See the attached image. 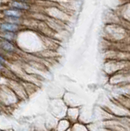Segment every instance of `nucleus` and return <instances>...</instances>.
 I'll use <instances>...</instances> for the list:
<instances>
[{
	"label": "nucleus",
	"instance_id": "20e7f679",
	"mask_svg": "<svg viewBox=\"0 0 130 131\" xmlns=\"http://www.w3.org/2000/svg\"><path fill=\"white\" fill-rule=\"evenodd\" d=\"M25 30L24 26L21 25H17L7 21L5 20L0 19V32L3 31H11L16 33H21Z\"/></svg>",
	"mask_w": 130,
	"mask_h": 131
},
{
	"label": "nucleus",
	"instance_id": "423d86ee",
	"mask_svg": "<svg viewBox=\"0 0 130 131\" xmlns=\"http://www.w3.org/2000/svg\"><path fill=\"white\" fill-rule=\"evenodd\" d=\"M7 62H8V57H7L5 54H3L2 52H0V63L7 66Z\"/></svg>",
	"mask_w": 130,
	"mask_h": 131
},
{
	"label": "nucleus",
	"instance_id": "0eeeda50",
	"mask_svg": "<svg viewBox=\"0 0 130 131\" xmlns=\"http://www.w3.org/2000/svg\"><path fill=\"white\" fill-rule=\"evenodd\" d=\"M6 69H7V66L3 65L2 63H0V73L4 72L6 71Z\"/></svg>",
	"mask_w": 130,
	"mask_h": 131
},
{
	"label": "nucleus",
	"instance_id": "f03ea898",
	"mask_svg": "<svg viewBox=\"0 0 130 131\" xmlns=\"http://www.w3.org/2000/svg\"><path fill=\"white\" fill-rule=\"evenodd\" d=\"M6 7H13L16 9L22 11L27 12H30L32 10V7H33V4L32 2L29 1H22V0H7L5 3Z\"/></svg>",
	"mask_w": 130,
	"mask_h": 131
},
{
	"label": "nucleus",
	"instance_id": "39448f33",
	"mask_svg": "<svg viewBox=\"0 0 130 131\" xmlns=\"http://www.w3.org/2000/svg\"><path fill=\"white\" fill-rule=\"evenodd\" d=\"M19 33L11 32V31H3L0 32V39L11 41V42H17Z\"/></svg>",
	"mask_w": 130,
	"mask_h": 131
},
{
	"label": "nucleus",
	"instance_id": "1a4fd4ad",
	"mask_svg": "<svg viewBox=\"0 0 130 131\" xmlns=\"http://www.w3.org/2000/svg\"><path fill=\"white\" fill-rule=\"evenodd\" d=\"M22 1H29V2H32L33 0H22Z\"/></svg>",
	"mask_w": 130,
	"mask_h": 131
},
{
	"label": "nucleus",
	"instance_id": "7ed1b4c3",
	"mask_svg": "<svg viewBox=\"0 0 130 131\" xmlns=\"http://www.w3.org/2000/svg\"><path fill=\"white\" fill-rule=\"evenodd\" d=\"M26 12L16 9L13 7L3 6L0 11V17H18L26 18Z\"/></svg>",
	"mask_w": 130,
	"mask_h": 131
},
{
	"label": "nucleus",
	"instance_id": "f257e3e1",
	"mask_svg": "<svg viewBox=\"0 0 130 131\" xmlns=\"http://www.w3.org/2000/svg\"><path fill=\"white\" fill-rule=\"evenodd\" d=\"M20 50L17 43L0 39V52L5 54L7 57L17 55Z\"/></svg>",
	"mask_w": 130,
	"mask_h": 131
},
{
	"label": "nucleus",
	"instance_id": "6e6552de",
	"mask_svg": "<svg viewBox=\"0 0 130 131\" xmlns=\"http://www.w3.org/2000/svg\"><path fill=\"white\" fill-rule=\"evenodd\" d=\"M1 80H2V74L0 73V82H1Z\"/></svg>",
	"mask_w": 130,
	"mask_h": 131
}]
</instances>
